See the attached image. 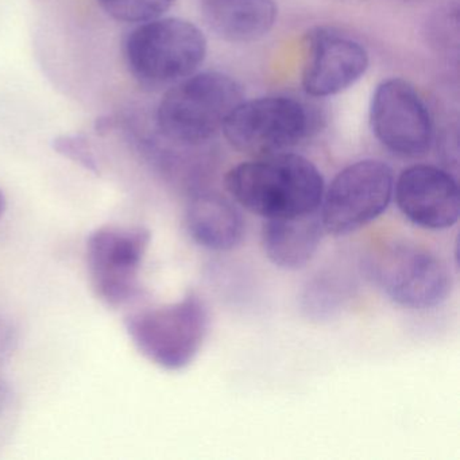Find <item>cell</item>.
<instances>
[{
    "label": "cell",
    "instance_id": "obj_1",
    "mask_svg": "<svg viewBox=\"0 0 460 460\" xmlns=\"http://www.w3.org/2000/svg\"><path fill=\"white\" fill-rule=\"evenodd\" d=\"M225 182L239 206L265 220L319 211L324 195V179L317 166L287 152L239 164Z\"/></svg>",
    "mask_w": 460,
    "mask_h": 460
},
{
    "label": "cell",
    "instance_id": "obj_2",
    "mask_svg": "<svg viewBox=\"0 0 460 460\" xmlns=\"http://www.w3.org/2000/svg\"><path fill=\"white\" fill-rule=\"evenodd\" d=\"M243 101L241 85L219 72L190 75L169 87L157 109L161 136L173 144L196 146L223 130Z\"/></svg>",
    "mask_w": 460,
    "mask_h": 460
},
{
    "label": "cell",
    "instance_id": "obj_3",
    "mask_svg": "<svg viewBox=\"0 0 460 460\" xmlns=\"http://www.w3.org/2000/svg\"><path fill=\"white\" fill-rule=\"evenodd\" d=\"M123 53L128 72L142 87L169 88L198 72L206 60L207 40L192 22L158 17L130 31Z\"/></svg>",
    "mask_w": 460,
    "mask_h": 460
},
{
    "label": "cell",
    "instance_id": "obj_4",
    "mask_svg": "<svg viewBox=\"0 0 460 460\" xmlns=\"http://www.w3.org/2000/svg\"><path fill=\"white\" fill-rule=\"evenodd\" d=\"M126 327L137 349L150 362L165 370H181L203 347L208 309L200 296L188 293L176 303L130 314Z\"/></svg>",
    "mask_w": 460,
    "mask_h": 460
},
{
    "label": "cell",
    "instance_id": "obj_5",
    "mask_svg": "<svg viewBox=\"0 0 460 460\" xmlns=\"http://www.w3.org/2000/svg\"><path fill=\"white\" fill-rule=\"evenodd\" d=\"M367 268L376 287L405 308H435L451 293L452 277L447 263L414 242L384 244L370 255Z\"/></svg>",
    "mask_w": 460,
    "mask_h": 460
},
{
    "label": "cell",
    "instance_id": "obj_6",
    "mask_svg": "<svg viewBox=\"0 0 460 460\" xmlns=\"http://www.w3.org/2000/svg\"><path fill=\"white\" fill-rule=\"evenodd\" d=\"M394 176L386 163L362 160L339 172L320 204V219L328 234L349 235L381 217L393 198Z\"/></svg>",
    "mask_w": 460,
    "mask_h": 460
},
{
    "label": "cell",
    "instance_id": "obj_7",
    "mask_svg": "<svg viewBox=\"0 0 460 460\" xmlns=\"http://www.w3.org/2000/svg\"><path fill=\"white\" fill-rule=\"evenodd\" d=\"M311 128V117L303 103L287 96H266L243 99L222 131L234 149L263 157L300 144Z\"/></svg>",
    "mask_w": 460,
    "mask_h": 460
},
{
    "label": "cell",
    "instance_id": "obj_8",
    "mask_svg": "<svg viewBox=\"0 0 460 460\" xmlns=\"http://www.w3.org/2000/svg\"><path fill=\"white\" fill-rule=\"evenodd\" d=\"M150 241L152 234L142 226H103L91 234L87 241L88 270L101 300L119 306L136 297Z\"/></svg>",
    "mask_w": 460,
    "mask_h": 460
},
{
    "label": "cell",
    "instance_id": "obj_9",
    "mask_svg": "<svg viewBox=\"0 0 460 460\" xmlns=\"http://www.w3.org/2000/svg\"><path fill=\"white\" fill-rule=\"evenodd\" d=\"M370 123L382 146L400 157H421L432 145V118L427 104L405 80L387 79L376 87Z\"/></svg>",
    "mask_w": 460,
    "mask_h": 460
},
{
    "label": "cell",
    "instance_id": "obj_10",
    "mask_svg": "<svg viewBox=\"0 0 460 460\" xmlns=\"http://www.w3.org/2000/svg\"><path fill=\"white\" fill-rule=\"evenodd\" d=\"M395 203L413 225L427 230H446L459 219L460 198L456 180L444 169L413 165L394 182Z\"/></svg>",
    "mask_w": 460,
    "mask_h": 460
},
{
    "label": "cell",
    "instance_id": "obj_11",
    "mask_svg": "<svg viewBox=\"0 0 460 460\" xmlns=\"http://www.w3.org/2000/svg\"><path fill=\"white\" fill-rule=\"evenodd\" d=\"M368 68V53L362 44L328 29L309 36L303 71V88L314 98L338 95L362 79Z\"/></svg>",
    "mask_w": 460,
    "mask_h": 460
},
{
    "label": "cell",
    "instance_id": "obj_12",
    "mask_svg": "<svg viewBox=\"0 0 460 460\" xmlns=\"http://www.w3.org/2000/svg\"><path fill=\"white\" fill-rule=\"evenodd\" d=\"M185 225L193 241L212 252H230L243 241L241 212L217 193L193 196L185 212Z\"/></svg>",
    "mask_w": 460,
    "mask_h": 460
},
{
    "label": "cell",
    "instance_id": "obj_13",
    "mask_svg": "<svg viewBox=\"0 0 460 460\" xmlns=\"http://www.w3.org/2000/svg\"><path fill=\"white\" fill-rule=\"evenodd\" d=\"M319 211L289 219L265 220L262 226V247L266 257L277 268L298 270L319 249L323 238Z\"/></svg>",
    "mask_w": 460,
    "mask_h": 460
},
{
    "label": "cell",
    "instance_id": "obj_14",
    "mask_svg": "<svg viewBox=\"0 0 460 460\" xmlns=\"http://www.w3.org/2000/svg\"><path fill=\"white\" fill-rule=\"evenodd\" d=\"M207 26L228 42H254L273 29L277 20L274 0H201Z\"/></svg>",
    "mask_w": 460,
    "mask_h": 460
},
{
    "label": "cell",
    "instance_id": "obj_15",
    "mask_svg": "<svg viewBox=\"0 0 460 460\" xmlns=\"http://www.w3.org/2000/svg\"><path fill=\"white\" fill-rule=\"evenodd\" d=\"M347 285L332 274H323L309 282L304 290L303 309L308 317L327 320L335 316L346 301Z\"/></svg>",
    "mask_w": 460,
    "mask_h": 460
},
{
    "label": "cell",
    "instance_id": "obj_16",
    "mask_svg": "<svg viewBox=\"0 0 460 460\" xmlns=\"http://www.w3.org/2000/svg\"><path fill=\"white\" fill-rule=\"evenodd\" d=\"M112 20L119 22L142 23L163 17L174 0H96Z\"/></svg>",
    "mask_w": 460,
    "mask_h": 460
},
{
    "label": "cell",
    "instance_id": "obj_17",
    "mask_svg": "<svg viewBox=\"0 0 460 460\" xmlns=\"http://www.w3.org/2000/svg\"><path fill=\"white\" fill-rule=\"evenodd\" d=\"M52 146L55 152L63 157L79 164L93 173L99 174V164L95 153L91 147L90 141L82 134L58 137L53 139Z\"/></svg>",
    "mask_w": 460,
    "mask_h": 460
},
{
    "label": "cell",
    "instance_id": "obj_18",
    "mask_svg": "<svg viewBox=\"0 0 460 460\" xmlns=\"http://www.w3.org/2000/svg\"><path fill=\"white\" fill-rule=\"evenodd\" d=\"M18 335L10 320L0 314V363L9 359L17 349Z\"/></svg>",
    "mask_w": 460,
    "mask_h": 460
},
{
    "label": "cell",
    "instance_id": "obj_19",
    "mask_svg": "<svg viewBox=\"0 0 460 460\" xmlns=\"http://www.w3.org/2000/svg\"><path fill=\"white\" fill-rule=\"evenodd\" d=\"M7 398H9V386H7V382L4 381V376H0V411L6 405Z\"/></svg>",
    "mask_w": 460,
    "mask_h": 460
},
{
    "label": "cell",
    "instance_id": "obj_20",
    "mask_svg": "<svg viewBox=\"0 0 460 460\" xmlns=\"http://www.w3.org/2000/svg\"><path fill=\"white\" fill-rule=\"evenodd\" d=\"M7 208L6 196H4V190H0V217H4V211Z\"/></svg>",
    "mask_w": 460,
    "mask_h": 460
}]
</instances>
